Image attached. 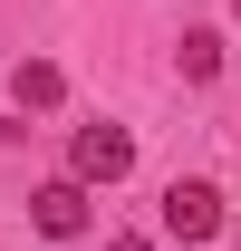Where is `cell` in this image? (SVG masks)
Wrapping results in <instances>:
<instances>
[{"label": "cell", "instance_id": "cell-1", "mask_svg": "<svg viewBox=\"0 0 241 251\" xmlns=\"http://www.w3.org/2000/svg\"><path fill=\"white\" fill-rule=\"evenodd\" d=\"M68 174H77V184H125V174H135V135H125V126H77V135H68Z\"/></svg>", "mask_w": 241, "mask_h": 251}, {"label": "cell", "instance_id": "cell-2", "mask_svg": "<svg viewBox=\"0 0 241 251\" xmlns=\"http://www.w3.org/2000/svg\"><path fill=\"white\" fill-rule=\"evenodd\" d=\"M164 232H174L183 251H193V242H212V232H222V184L174 174V184H164Z\"/></svg>", "mask_w": 241, "mask_h": 251}, {"label": "cell", "instance_id": "cell-3", "mask_svg": "<svg viewBox=\"0 0 241 251\" xmlns=\"http://www.w3.org/2000/svg\"><path fill=\"white\" fill-rule=\"evenodd\" d=\"M29 222L48 232V242H77V232H87V184H77V174L39 184V193H29Z\"/></svg>", "mask_w": 241, "mask_h": 251}, {"label": "cell", "instance_id": "cell-4", "mask_svg": "<svg viewBox=\"0 0 241 251\" xmlns=\"http://www.w3.org/2000/svg\"><path fill=\"white\" fill-rule=\"evenodd\" d=\"M10 97H20L29 116H48V106H58V97H68V77H58V68H48V58H20V68H10Z\"/></svg>", "mask_w": 241, "mask_h": 251}, {"label": "cell", "instance_id": "cell-5", "mask_svg": "<svg viewBox=\"0 0 241 251\" xmlns=\"http://www.w3.org/2000/svg\"><path fill=\"white\" fill-rule=\"evenodd\" d=\"M174 68H183V87H212V77H222V29H183Z\"/></svg>", "mask_w": 241, "mask_h": 251}, {"label": "cell", "instance_id": "cell-6", "mask_svg": "<svg viewBox=\"0 0 241 251\" xmlns=\"http://www.w3.org/2000/svg\"><path fill=\"white\" fill-rule=\"evenodd\" d=\"M222 222H232V232H241V193H222Z\"/></svg>", "mask_w": 241, "mask_h": 251}, {"label": "cell", "instance_id": "cell-7", "mask_svg": "<svg viewBox=\"0 0 241 251\" xmlns=\"http://www.w3.org/2000/svg\"><path fill=\"white\" fill-rule=\"evenodd\" d=\"M106 251H154V242H135V232H116V242H106Z\"/></svg>", "mask_w": 241, "mask_h": 251}, {"label": "cell", "instance_id": "cell-8", "mask_svg": "<svg viewBox=\"0 0 241 251\" xmlns=\"http://www.w3.org/2000/svg\"><path fill=\"white\" fill-rule=\"evenodd\" d=\"M232 20H241V0H232Z\"/></svg>", "mask_w": 241, "mask_h": 251}]
</instances>
